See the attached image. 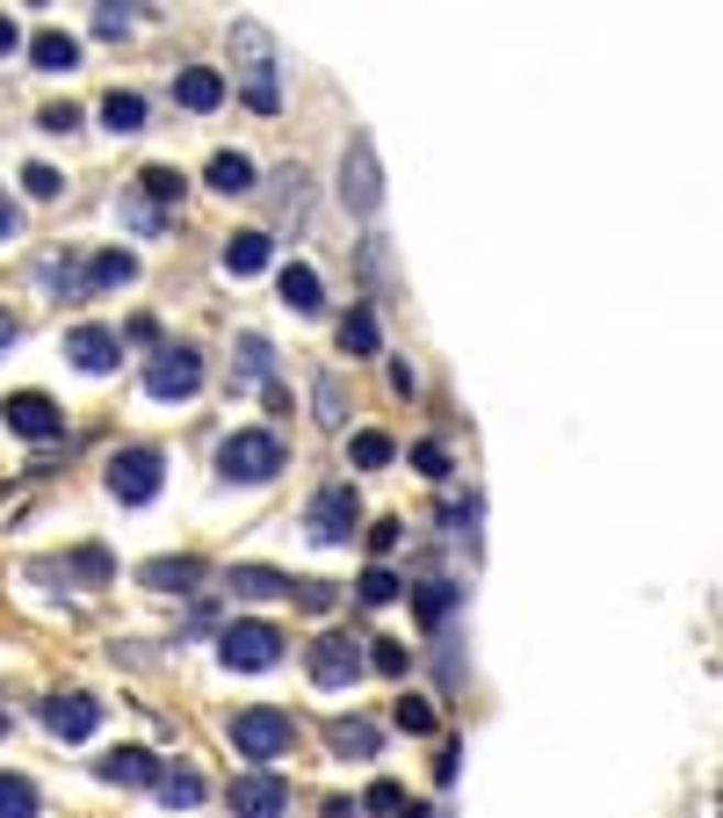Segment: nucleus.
Segmentation results:
<instances>
[{"label":"nucleus","mask_w":723,"mask_h":818,"mask_svg":"<svg viewBox=\"0 0 723 818\" xmlns=\"http://www.w3.org/2000/svg\"><path fill=\"white\" fill-rule=\"evenodd\" d=\"M66 355L87 369V377H102V369H116V355H123V341H116V327H73V341H66Z\"/></svg>","instance_id":"nucleus-13"},{"label":"nucleus","mask_w":723,"mask_h":818,"mask_svg":"<svg viewBox=\"0 0 723 818\" xmlns=\"http://www.w3.org/2000/svg\"><path fill=\"white\" fill-rule=\"evenodd\" d=\"M102 123L116 131V139L145 131V95H131V88H109V95H102Z\"/></svg>","instance_id":"nucleus-20"},{"label":"nucleus","mask_w":723,"mask_h":818,"mask_svg":"<svg viewBox=\"0 0 723 818\" xmlns=\"http://www.w3.org/2000/svg\"><path fill=\"white\" fill-rule=\"evenodd\" d=\"M153 789H159V804H181V811H189V804H203V775H196V767H167Z\"/></svg>","instance_id":"nucleus-24"},{"label":"nucleus","mask_w":723,"mask_h":818,"mask_svg":"<svg viewBox=\"0 0 723 818\" xmlns=\"http://www.w3.org/2000/svg\"><path fill=\"white\" fill-rule=\"evenodd\" d=\"M290 464V450H282V435H268V428H240V435H224V450H218V471L224 478H276V471Z\"/></svg>","instance_id":"nucleus-1"},{"label":"nucleus","mask_w":723,"mask_h":818,"mask_svg":"<svg viewBox=\"0 0 723 818\" xmlns=\"http://www.w3.org/2000/svg\"><path fill=\"white\" fill-rule=\"evenodd\" d=\"M355 515H362V500H355V486L347 478H333V486H319L311 493V543H341L347 529H355Z\"/></svg>","instance_id":"nucleus-7"},{"label":"nucleus","mask_w":723,"mask_h":818,"mask_svg":"<svg viewBox=\"0 0 723 818\" xmlns=\"http://www.w3.org/2000/svg\"><path fill=\"white\" fill-rule=\"evenodd\" d=\"M159 471H167V456H159L153 442H131V450L109 456V493H116L123 507H145L159 493Z\"/></svg>","instance_id":"nucleus-3"},{"label":"nucleus","mask_w":723,"mask_h":818,"mask_svg":"<svg viewBox=\"0 0 723 818\" xmlns=\"http://www.w3.org/2000/svg\"><path fill=\"white\" fill-rule=\"evenodd\" d=\"M36 123H44V131H73V123H80V109H73V102H52Z\"/></svg>","instance_id":"nucleus-40"},{"label":"nucleus","mask_w":723,"mask_h":818,"mask_svg":"<svg viewBox=\"0 0 723 818\" xmlns=\"http://www.w3.org/2000/svg\"><path fill=\"white\" fill-rule=\"evenodd\" d=\"M398 537H405L398 522H377V529H369V551H377V557H391V551H398Z\"/></svg>","instance_id":"nucleus-41"},{"label":"nucleus","mask_w":723,"mask_h":818,"mask_svg":"<svg viewBox=\"0 0 723 818\" xmlns=\"http://www.w3.org/2000/svg\"><path fill=\"white\" fill-rule=\"evenodd\" d=\"M210 189H218V196H246V189H254V159H246V153H218V159H210Z\"/></svg>","instance_id":"nucleus-21"},{"label":"nucleus","mask_w":723,"mask_h":818,"mask_svg":"<svg viewBox=\"0 0 723 818\" xmlns=\"http://www.w3.org/2000/svg\"><path fill=\"white\" fill-rule=\"evenodd\" d=\"M73 573H80V579H109V551H94V543L73 551Z\"/></svg>","instance_id":"nucleus-37"},{"label":"nucleus","mask_w":723,"mask_h":818,"mask_svg":"<svg viewBox=\"0 0 723 818\" xmlns=\"http://www.w3.org/2000/svg\"><path fill=\"white\" fill-rule=\"evenodd\" d=\"M131 276H138V262H131V254H116V246L87 262V283H94V290H123V283H131Z\"/></svg>","instance_id":"nucleus-23"},{"label":"nucleus","mask_w":723,"mask_h":818,"mask_svg":"<svg viewBox=\"0 0 723 818\" xmlns=\"http://www.w3.org/2000/svg\"><path fill=\"white\" fill-rule=\"evenodd\" d=\"M413 464L427 471V478H448V450H442V442H420V450H413Z\"/></svg>","instance_id":"nucleus-38"},{"label":"nucleus","mask_w":723,"mask_h":818,"mask_svg":"<svg viewBox=\"0 0 723 818\" xmlns=\"http://www.w3.org/2000/svg\"><path fill=\"white\" fill-rule=\"evenodd\" d=\"M0 349H15V312H0Z\"/></svg>","instance_id":"nucleus-45"},{"label":"nucleus","mask_w":723,"mask_h":818,"mask_svg":"<svg viewBox=\"0 0 723 818\" xmlns=\"http://www.w3.org/2000/svg\"><path fill=\"white\" fill-rule=\"evenodd\" d=\"M311 399H319V420H326V428H341V420H347V399H341V377H319V391H311Z\"/></svg>","instance_id":"nucleus-31"},{"label":"nucleus","mask_w":723,"mask_h":818,"mask_svg":"<svg viewBox=\"0 0 723 818\" xmlns=\"http://www.w3.org/2000/svg\"><path fill=\"white\" fill-rule=\"evenodd\" d=\"M15 44H22V30H15V22H8V15H0V58L15 52Z\"/></svg>","instance_id":"nucleus-44"},{"label":"nucleus","mask_w":723,"mask_h":818,"mask_svg":"<svg viewBox=\"0 0 723 818\" xmlns=\"http://www.w3.org/2000/svg\"><path fill=\"white\" fill-rule=\"evenodd\" d=\"M341 196H347V210L377 218V203H383V167H377L369 131H355V139H347V153H341Z\"/></svg>","instance_id":"nucleus-2"},{"label":"nucleus","mask_w":723,"mask_h":818,"mask_svg":"<svg viewBox=\"0 0 723 818\" xmlns=\"http://www.w3.org/2000/svg\"><path fill=\"white\" fill-rule=\"evenodd\" d=\"M362 804H369V811H405V789H398V783H383V775H377V783L362 789Z\"/></svg>","instance_id":"nucleus-36"},{"label":"nucleus","mask_w":723,"mask_h":818,"mask_svg":"<svg viewBox=\"0 0 723 818\" xmlns=\"http://www.w3.org/2000/svg\"><path fill=\"white\" fill-rule=\"evenodd\" d=\"M347 456H355L362 471H383V464H391V456H398V442H391V435H377V428H362V435L347 442Z\"/></svg>","instance_id":"nucleus-27"},{"label":"nucleus","mask_w":723,"mask_h":818,"mask_svg":"<svg viewBox=\"0 0 723 818\" xmlns=\"http://www.w3.org/2000/svg\"><path fill=\"white\" fill-rule=\"evenodd\" d=\"M232 44L246 52V102H254L260 117H276V109H282V88H276V66H268V36H260V22H240V30H232Z\"/></svg>","instance_id":"nucleus-6"},{"label":"nucleus","mask_w":723,"mask_h":818,"mask_svg":"<svg viewBox=\"0 0 723 818\" xmlns=\"http://www.w3.org/2000/svg\"><path fill=\"white\" fill-rule=\"evenodd\" d=\"M224 587L240 594V601H276V594H290L297 579L276 573V565H232V579H224Z\"/></svg>","instance_id":"nucleus-14"},{"label":"nucleus","mask_w":723,"mask_h":818,"mask_svg":"<svg viewBox=\"0 0 723 818\" xmlns=\"http://www.w3.org/2000/svg\"><path fill=\"white\" fill-rule=\"evenodd\" d=\"M268 254H276L268 232H232V240H224V268H232V276H260Z\"/></svg>","instance_id":"nucleus-16"},{"label":"nucleus","mask_w":723,"mask_h":818,"mask_svg":"<svg viewBox=\"0 0 723 818\" xmlns=\"http://www.w3.org/2000/svg\"><path fill=\"white\" fill-rule=\"evenodd\" d=\"M290 739H297L290 710H240L232 717V747L246 761H276V753H290Z\"/></svg>","instance_id":"nucleus-4"},{"label":"nucleus","mask_w":723,"mask_h":818,"mask_svg":"<svg viewBox=\"0 0 723 818\" xmlns=\"http://www.w3.org/2000/svg\"><path fill=\"white\" fill-rule=\"evenodd\" d=\"M355 674H362V644H355V638L326 630V638L311 644V681H319V688H347Z\"/></svg>","instance_id":"nucleus-11"},{"label":"nucleus","mask_w":723,"mask_h":818,"mask_svg":"<svg viewBox=\"0 0 723 818\" xmlns=\"http://www.w3.org/2000/svg\"><path fill=\"white\" fill-rule=\"evenodd\" d=\"M0 818H36V783L30 775H0Z\"/></svg>","instance_id":"nucleus-28"},{"label":"nucleus","mask_w":723,"mask_h":818,"mask_svg":"<svg viewBox=\"0 0 723 818\" xmlns=\"http://www.w3.org/2000/svg\"><path fill=\"white\" fill-rule=\"evenodd\" d=\"M15 232H22V210L8 203V196H0V240H15Z\"/></svg>","instance_id":"nucleus-43"},{"label":"nucleus","mask_w":723,"mask_h":818,"mask_svg":"<svg viewBox=\"0 0 723 818\" xmlns=\"http://www.w3.org/2000/svg\"><path fill=\"white\" fill-rule=\"evenodd\" d=\"M362 666H377V674H405V644H391V638H377V652H362Z\"/></svg>","instance_id":"nucleus-33"},{"label":"nucleus","mask_w":723,"mask_h":818,"mask_svg":"<svg viewBox=\"0 0 723 818\" xmlns=\"http://www.w3.org/2000/svg\"><path fill=\"white\" fill-rule=\"evenodd\" d=\"M94 30H102V36H123V30H131V15H116V8H102V15H94Z\"/></svg>","instance_id":"nucleus-42"},{"label":"nucleus","mask_w":723,"mask_h":818,"mask_svg":"<svg viewBox=\"0 0 723 818\" xmlns=\"http://www.w3.org/2000/svg\"><path fill=\"white\" fill-rule=\"evenodd\" d=\"M282 305H290V312H319V305H326V290H319V276H311L304 262L282 268Z\"/></svg>","instance_id":"nucleus-22"},{"label":"nucleus","mask_w":723,"mask_h":818,"mask_svg":"<svg viewBox=\"0 0 723 818\" xmlns=\"http://www.w3.org/2000/svg\"><path fill=\"white\" fill-rule=\"evenodd\" d=\"M240 355H246V369H254V377H268V341H260V333H246Z\"/></svg>","instance_id":"nucleus-39"},{"label":"nucleus","mask_w":723,"mask_h":818,"mask_svg":"<svg viewBox=\"0 0 723 818\" xmlns=\"http://www.w3.org/2000/svg\"><path fill=\"white\" fill-rule=\"evenodd\" d=\"M174 102L196 109V117H203V109H218V102H224V73H218V66H189L181 80H174Z\"/></svg>","instance_id":"nucleus-15"},{"label":"nucleus","mask_w":723,"mask_h":818,"mask_svg":"<svg viewBox=\"0 0 723 818\" xmlns=\"http://www.w3.org/2000/svg\"><path fill=\"white\" fill-rule=\"evenodd\" d=\"M196 384H203V355L196 349H159L153 363H145V391H153V399H189Z\"/></svg>","instance_id":"nucleus-8"},{"label":"nucleus","mask_w":723,"mask_h":818,"mask_svg":"<svg viewBox=\"0 0 723 818\" xmlns=\"http://www.w3.org/2000/svg\"><path fill=\"white\" fill-rule=\"evenodd\" d=\"M0 731H8V710H0Z\"/></svg>","instance_id":"nucleus-46"},{"label":"nucleus","mask_w":723,"mask_h":818,"mask_svg":"<svg viewBox=\"0 0 723 818\" xmlns=\"http://www.w3.org/2000/svg\"><path fill=\"white\" fill-rule=\"evenodd\" d=\"M398 594L405 587H398L391 565H369V573H362V601H369V609H383V601H398Z\"/></svg>","instance_id":"nucleus-29"},{"label":"nucleus","mask_w":723,"mask_h":818,"mask_svg":"<svg viewBox=\"0 0 723 818\" xmlns=\"http://www.w3.org/2000/svg\"><path fill=\"white\" fill-rule=\"evenodd\" d=\"M145 196H153V203H174V196H181V175H174V167H145Z\"/></svg>","instance_id":"nucleus-34"},{"label":"nucleus","mask_w":723,"mask_h":818,"mask_svg":"<svg viewBox=\"0 0 723 818\" xmlns=\"http://www.w3.org/2000/svg\"><path fill=\"white\" fill-rule=\"evenodd\" d=\"M448 609H456V587H448V579H427V587H420V616H427V623H442Z\"/></svg>","instance_id":"nucleus-30"},{"label":"nucleus","mask_w":723,"mask_h":818,"mask_svg":"<svg viewBox=\"0 0 723 818\" xmlns=\"http://www.w3.org/2000/svg\"><path fill=\"white\" fill-rule=\"evenodd\" d=\"M282 811H290V783H282V775L260 767V775H240V783H232V818H282Z\"/></svg>","instance_id":"nucleus-9"},{"label":"nucleus","mask_w":723,"mask_h":818,"mask_svg":"<svg viewBox=\"0 0 723 818\" xmlns=\"http://www.w3.org/2000/svg\"><path fill=\"white\" fill-rule=\"evenodd\" d=\"M326 739H333V753H355V761H369V753H377V725H362V717H341Z\"/></svg>","instance_id":"nucleus-26"},{"label":"nucleus","mask_w":723,"mask_h":818,"mask_svg":"<svg viewBox=\"0 0 723 818\" xmlns=\"http://www.w3.org/2000/svg\"><path fill=\"white\" fill-rule=\"evenodd\" d=\"M22 189H30V196H58V189H66V175L36 159V167H22Z\"/></svg>","instance_id":"nucleus-35"},{"label":"nucleus","mask_w":723,"mask_h":818,"mask_svg":"<svg viewBox=\"0 0 723 818\" xmlns=\"http://www.w3.org/2000/svg\"><path fill=\"white\" fill-rule=\"evenodd\" d=\"M341 349L347 355H377V312H369V305H355V312L341 319Z\"/></svg>","instance_id":"nucleus-25"},{"label":"nucleus","mask_w":723,"mask_h":818,"mask_svg":"<svg viewBox=\"0 0 723 818\" xmlns=\"http://www.w3.org/2000/svg\"><path fill=\"white\" fill-rule=\"evenodd\" d=\"M398 731H413V739H427V731H434V703L405 696V703H398Z\"/></svg>","instance_id":"nucleus-32"},{"label":"nucleus","mask_w":723,"mask_h":818,"mask_svg":"<svg viewBox=\"0 0 723 818\" xmlns=\"http://www.w3.org/2000/svg\"><path fill=\"white\" fill-rule=\"evenodd\" d=\"M94 775H102V783H159V761L145 747H116Z\"/></svg>","instance_id":"nucleus-18"},{"label":"nucleus","mask_w":723,"mask_h":818,"mask_svg":"<svg viewBox=\"0 0 723 818\" xmlns=\"http://www.w3.org/2000/svg\"><path fill=\"white\" fill-rule=\"evenodd\" d=\"M0 420H8V428H15L22 442H52L58 428H66V413H58V406L44 399V391H15V399L0 406Z\"/></svg>","instance_id":"nucleus-10"},{"label":"nucleus","mask_w":723,"mask_h":818,"mask_svg":"<svg viewBox=\"0 0 723 818\" xmlns=\"http://www.w3.org/2000/svg\"><path fill=\"white\" fill-rule=\"evenodd\" d=\"M138 579H145V587H159V594H189L196 579H203V557H153Z\"/></svg>","instance_id":"nucleus-17"},{"label":"nucleus","mask_w":723,"mask_h":818,"mask_svg":"<svg viewBox=\"0 0 723 818\" xmlns=\"http://www.w3.org/2000/svg\"><path fill=\"white\" fill-rule=\"evenodd\" d=\"M218 652H224V666L260 674V666H276V660H282V630H276V623H224Z\"/></svg>","instance_id":"nucleus-5"},{"label":"nucleus","mask_w":723,"mask_h":818,"mask_svg":"<svg viewBox=\"0 0 723 818\" xmlns=\"http://www.w3.org/2000/svg\"><path fill=\"white\" fill-rule=\"evenodd\" d=\"M30 58H36L44 73H73V66H80V44H73L66 30H36V36H30Z\"/></svg>","instance_id":"nucleus-19"},{"label":"nucleus","mask_w":723,"mask_h":818,"mask_svg":"<svg viewBox=\"0 0 723 818\" xmlns=\"http://www.w3.org/2000/svg\"><path fill=\"white\" fill-rule=\"evenodd\" d=\"M94 725H102V703L94 696H52L44 703V731H52V739H94Z\"/></svg>","instance_id":"nucleus-12"}]
</instances>
